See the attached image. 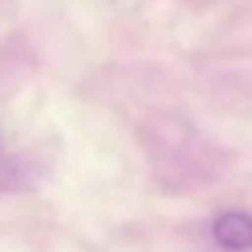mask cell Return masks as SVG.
<instances>
[{"instance_id": "6da1fadb", "label": "cell", "mask_w": 252, "mask_h": 252, "mask_svg": "<svg viewBox=\"0 0 252 252\" xmlns=\"http://www.w3.org/2000/svg\"><path fill=\"white\" fill-rule=\"evenodd\" d=\"M214 239L230 252L252 250V217L244 212H225L214 222Z\"/></svg>"}, {"instance_id": "7a4b0ae2", "label": "cell", "mask_w": 252, "mask_h": 252, "mask_svg": "<svg viewBox=\"0 0 252 252\" xmlns=\"http://www.w3.org/2000/svg\"><path fill=\"white\" fill-rule=\"evenodd\" d=\"M22 165L11 163V160H0V190H11V187L22 185Z\"/></svg>"}]
</instances>
